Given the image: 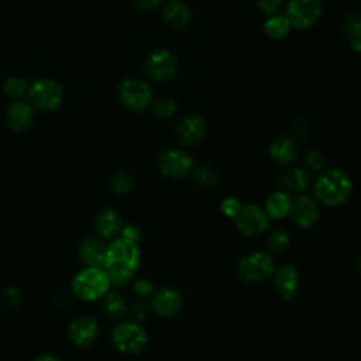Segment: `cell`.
I'll return each mask as SVG.
<instances>
[{"instance_id": "31", "label": "cell", "mask_w": 361, "mask_h": 361, "mask_svg": "<svg viewBox=\"0 0 361 361\" xmlns=\"http://www.w3.org/2000/svg\"><path fill=\"white\" fill-rule=\"evenodd\" d=\"M27 89L25 80H23L18 76H11L4 82V93L10 97H18L21 96Z\"/></svg>"}, {"instance_id": "25", "label": "cell", "mask_w": 361, "mask_h": 361, "mask_svg": "<svg viewBox=\"0 0 361 361\" xmlns=\"http://www.w3.org/2000/svg\"><path fill=\"white\" fill-rule=\"evenodd\" d=\"M192 175H193L195 182L203 189H213L219 183L217 171L206 162H200V164L193 165Z\"/></svg>"}, {"instance_id": "20", "label": "cell", "mask_w": 361, "mask_h": 361, "mask_svg": "<svg viewBox=\"0 0 361 361\" xmlns=\"http://www.w3.org/2000/svg\"><path fill=\"white\" fill-rule=\"evenodd\" d=\"M107 245L97 237H86L79 245V257L86 267H103Z\"/></svg>"}, {"instance_id": "37", "label": "cell", "mask_w": 361, "mask_h": 361, "mask_svg": "<svg viewBox=\"0 0 361 361\" xmlns=\"http://www.w3.org/2000/svg\"><path fill=\"white\" fill-rule=\"evenodd\" d=\"M120 234H121V237L128 238V240L135 241V243H138L140 238H141V230H140L137 226H133V224L124 226Z\"/></svg>"}, {"instance_id": "40", "label": "cell", "mask_w": 361, "mask_h": 361, "mask_svg": "<svg viewBox=\"0 0 361 361\" xmlns=\"http://www.w3.org/2000/svg\"><path fill=\"white\" fill-rule=\"evenodd\" d=\"M131 313L135 316V319L141 320V319L145 317V306H144L141 302L134 303V305L131 306Z\"/></svg>"}, {"instance_id": "8", "label": "cell", "mask_w": 361, "mask_h": 361, "mask_svg": "<svg viewBox=\"0 0 361 361\" xmlns=\"http://www.w3.org/2000/svg\"><path fill=\"white\" fill-rule=\"evenodd\" d=\"M193 165L192 157L179 148H168L158 157V169L169 179H183L192 172Z\"/></svg>"}, {"instance_id": "42", "label": "cell", "mask_w": 361, "mask_h": 361, "mask_svg": "<svg viewBox=\"0 0 361 361\" xmlns=\"http://www.w3.org/2000/svg\"><path fill=\"white\" fill-rule=\"evenodd\" d=\"M358 269H360V272H361V255H360V258H358Z\"/></svg>"}, {"instance_id": "13", "label": "cell", "mask_w": 361, "mask_h": 361, "mask_svg": "<svg viewBox=\"0 0 361 361\" xmlns=\"http://www.w3.org/2000/svg\"><path fill=\"white\" fill-rule=\"evenodd\" d=\"M99 336V323L92 316H80L68 327V338L75 347H89Z\"/></svg>"}, {"instance_id": "10", "label": "cell", "mask_w": 361, "mask_h": 361, "mask_svg": "<svg viewBox=\"0 0 361 361\" xmlns=\"http://www.w3.org/2000/svg\"><path fill=\"white\" fill-rule=\"evenodd\" d=\"M178 69V58L169 49L154 51L144 63V72L154 80L162 82L171 79Z\"/></svg>"}, {"instance_id": "9", "label": "cell", "mask_w": 361, "mask_h": 361, "mask_svg": "<svg viewBox=\"0 0 361 361\" xmlns=\"http://www.w3.org/2000/svg\"><path fill=\"white\" fill-rule=\"evenodd\" d=\"M235 228L247 237H254L262 234L267 227L269 217L265 210L257 204H243L240 212L234 216Z\"/></svg>"}, {"instance_id": "3", "label": "cell", "mask_w": 361, "mask_h": 361, "mask_svg": "<svg viewBox=\"0 0 361 361\" xmlns=\"http://www.w3.org/2000/svg\"><path fill=\"white\" fill-rule=\"evenodd\" d=\"M110 285V279L103 268L86 267L73 276L71 288L76 298L85 302H93L102 299Z\"/></svg>"}, {"instance_id": "11", "label": "cell", "mask_w": 361, "mask_h": 361, "mask_svg": "<svg viewBox=\"0 0 361 361\" xmlns=\"http://www.w3.org/2000/svg\"><path fill=\"white\" fill-rule=\"evenodd\" d=\"M28 99L41 110H54L62 102V89L51 79H39L30 87Z\"/></svg>"}, {"instance_id": "33", "label": "cell", "mask_w": 361, "mask_h": 361, "mask_svg": "<svg viewBox=\"0 0 361 361\" xmlns=\"http://www.w3.org/2000/svg\"><path fill=\"white\" fill-rule=\"evenodd\" d=\"M1 298H3L4 306L8 309H13V307L18 306L21 302V290L17 286H7L3 290Z\"/></svg>"}, {"instance_id": "32", "label": "cell", "mask_w": 361, "mask_h": 361, "mask_svg": "<svg viewBox=\"0 0 361 361\" xmlns=\"http://www.w3.org/2000/svg\"><path fill=\"white\" fill-rule=\"evenodd\" d=\"M305 165L312 171H322L326 166V157L319 149H310L305 157Z\"/></svg>"}, {"instance_id": "35", "label": "cell", "mask_w": 361, "mask_h": 361, "mask_svg": "<svg viewBox=\"0 0 361 361\" xmlns=\"http://www.w3.org/2000/svg\"><path fill=\"white\" fill-rule=\"evenodd\" d=\"M283 1L285 0H257V4H258L261 11H264L265 14L272 16V14H278Z\"/></svg>"}, {"instance_id": "30", "label": "cell", "mask_w": 361, "mask_h": 361, "mask_svg": "<svg viewBox=\"0 0 361 361\" xmlns=\"http://www.w3.org/2000/svg\"><path fill=\"white\" fill-rule=\"evenodd\" d=\"M152 114L159 118H168L176 111V102L171 97H159L152 103Z\"/></svg>"}, {"instance_id": "17", "label": "cell", "mask_w": 361, "mask_h": 361, "mask_svg": "<svg viewBox=\"0 0 361 361\" xmlns=\"http://www.w3.org/2000/svg\"><path fill=\"white\" fill-rule=\"evenodd\" d=\"M299 144L290 135H279L276 137L268 148V155L272 162L285 165L293 162L299 157Z\"/></svg>"}, {"instance_id": "24", "label": "cell", "mask_w": 361, "mask_h": 361, "mask_svg": "<svg viewBox=\"0 0 361 361\" xmlns=\"http://www.w3.org/2000/svg\"><path fill=\"white\" fill-rule=\"evenodd\" d=\"M343 35L355 52H361V11H351L343 21Z\"/></svg>"}, {"instance_id": "27", "label": "cell", "mask_w": 361, "mask_h": 361, "mask_svg": "<svg viewBox=\"0 0 361 361\" xmlns=\"http://www.w3.org/2000/svg\"><path fill=\"white\" fill-rule=\"evenodd\" d=\"M290 23L286 18V16H281V14H272L269 16V18L265 21L264 24V31L265 34L272 38V39H281L283 37H286V34L290 30Z\"/></svg>"}, {"instance_id": "2", "label": "cell", "mask_w": 361, "mask_h": 361, "mask_svg": "<svg viewBox=\"0 0 361 361\" xmlns=\"http://www.w3.org/2000/svg\"><path fill=\"white\" fill-rule=\"evenodd\" d=\"M353 192L350 176L337 168L326 169L317 175L313 183L314 197L324 206L337 207L348 200Z\"/></svg>"}, {"instance_id": "28", "label": "cell", "mask_w": 361, "mask_h": 361, "mask_svg": "<svg viewBox=\"0 0 361 361\" xmlns=\"http://www.w3.org/2000/svg\"><path fill=\"white\" fill-rule=\"evenodd\" d=\"M135 186V178L128 171H118L110 179V189L117 195H127Z\"/></svg>"}, {"instance_id": "6", "label": "cell", "mask_w": 361, "mask_h": 361, "mask_svg": "<svg viewBox=\"0 0 361 361\" xmlns=\"http://www.w3.org/2000/svg\"><path fill=\"white\" fill-rule=\"evenodd\" d=\"M117 96L123 106L131 111L144 110L152 100L151 87L138 78L124 79L117 87Z\"/></svg>"}, {"instance_id": "14", "label": "cell", "mask_w": 361, "mask_h": 361, "mask_svg": "<svg viewBox=\"0 0 361 361\" xmlns=\"http://www.w3.org/2000/svg\"><path fill=\"white\" fill-rule=\"evenodd\" d=\"M274 288L283 300H292L300 290V276L293 265H282L274 271Z\"/></svg>"}, {"instance_id": "4", "label": "cell", "mask_w": 361, "mask_h": 361, "mask_svg": "<svg viewBox=\"0 0 361 361\" xmlns=\"http://www.w3.org/2000/svg\"><path fill=\"white\" fill-rule=\"evenodd\" d=\"M111 343L123 354L134 355L144 350L148 343L145 329L133 320L118 323L111 333Z\"/></svg>"}, {"instance_id": "38", "label": "cell", "mask_w": 361, "mask_h": 361, "mask_svg": "<svg viewBox=\"0 0 361 361\" xmlns=\"http://www.w3.org/2000/svg\"><path fill=\"white\" fill-rule=\"evenodd\" d=\"M135 4L138 10L149 13L158 8V6L161 4V0H135Z\"/></svg>"}, {"instance_id": "21", "label": "cell", "mask_w": 361, "mask_h": 361, "mask_svg": "<svg viewBox=\"0 0 361 361\" xmlns=\"http://www.w3.org/2000/svg\"><path fill=\"white\" fill-rule=\"evenodd\" d=\"M162 16L169 27L182 30L190 21V8L183 0H168L164 4Z\"/></svg>"}, {"instance_id": "34", "label": "cell", "mask_w": 361, "mask_h": 361, "mask_svg": "<svg viewBox=\"0 0 361 361\" xmlns=\"http://www.w3.org/2000/svg\"><path fill=\"white\" fill-rule=\"evenodd\" d=\"M241 206H243V203H241L237 197L228 196V197H226V199L221 200V203H220V210L223 212L224 216L234 219V216L240 212Z\"/></svg>"}, {"instance_id": "12", "label": "cell", "mask_w": 361, "mask_h": 361, "mask_svg": "<svg viewBox=\"0 0 361 361\" xmlns=\"http://www.w3.org/2000/svg\"><path fill=\"white\" fill-rule=\"evenodd\" d=\"M288 216L296 227L310 228L317 223L320 212L314 199L302 195L292 200Z\"/></svg>"}, {"instance_id": "7", "label": "cell", "mask_w": 361, "mask_h": 361, "mask_svg": "<svg viewBox=\"0 0 361 361\" xmlns=\"http://www.w3.org/2000/svg\"><path fill=\"white\" fill-rule=\"evenodd\" d=\"M322 0H289L285 16L298 30L313 27L322 16Z\"/></svg>"}, {"instance_id": "29", "label": "cell", "mask_w": 361, "mask_h": 361, "mask_svg": "<svg viewBox=\"0 0 361 361\" xmlns=\"http://www.w3.org/2000/svg\"><path fill=\"white\" fill-rule=\"evenodd\" d=\"M289 243H290V237L288 234L286 230L283 228H276L274 230L268 238H267V244H268V248L271 252L274 254H282L288 250L289 247Z\"/></svg>"}, {"instance_id": "23", "label": "cell", "mask_w": 361, "mask_h": 361, "mask_svg": "<svg viewBox=\"0 0 361 361\" xmlns=\"http://www.w3.org/2000/svg\"><path fill=\"white\" fill-rule=\"evenodd\" d=\"M290 204H292V199L289 197V193L283 190H276L267 197L264 210L269 219L281 220L289 214Z\"/></svg>"}, {"instance_id": "15", "label": "cell", "mask_w": 361, "mask_h": 361, "mask_svg": "<svg viewBox=\"0 0 361 361\" xmlns=\"http://www.w3.org/2000/svg\"><path fill=\"white\" fill-rule=\"evenodd\" d=\"M152 310L161 317H173L183 307V295L176 288H161L152 296Z\"/></svg>"}, {"instance_id": "39", "label": "cell", "mask_w": 361, "mask_h": 361, "mask_svg": "<svg viewBox=\"0 0 361 361\" xmlns=\"http://www.w3.org/2000/svg\"><path fill=\"white\" fill-rule=\"evenodd\" d=\"M309 130H310V124L307 121H305L303 118H298L296 123L293 124V131L298 135H305Z\"/></svg>"}, {"instance_id": "36", "label": "cell", "mask_w": 361, "mask_h": 361, "mask_svg": "<svg viewBox=\"0 0 361 361\" xmlns=\"http://www.w3.org/2000/svg\"><path fill=\"white\" fill-rule=\"evenodd\" d=\"M134 292L140 296V298H147L154 292V285L151 281L148 279H138L134 285Z\"/></svg>"}, {"instance_id": "18", "label": "cell", "mask_w": 361, "mask_h": 361, "mask_svg": "<svg viewBox=\"0 0 361 361\" xmlns=\"http://www.w3.org/2000/svg\"><path fill=\"white\" fill-rule=\"evenodd\" d=\"M94 228L97 234L103 238L116 237L123 230V217L116 209L104 207L96 214Z\"/></svg>"}, {"instance_id": "19", "label": "cell", "mask_w": 361, "mask_h": 361, "mask_svg": "<svg viewBox=\"0 0 361 361\" xmlns=\"http://www.w3.org/2000/svg\"><path fill=\"white\" fill-rule=\"evenodd\" d=\"M279 188L286 193H300L310 185V175L306 168L292 166L279 176Z\"/></svg>"}, {"instance_id": "26", "label": "cell", "mask_w": 361, "mask_h": 361, "mask_svg": "<svg viewBox=\"0 0 361 361\" xmlns=\"http://www.w3.org/2000/svg\"><path fill=\"white\" fill-rule=\"evenodd\" d=\"M102 309L110 317H120L127 310V303L121 293L107 290L102 298Z\"/></svg>"}, {"instance_id": "41", "label": "cell", "mask_w": 361, "mask_h": 361, "mask_svg": "<svg viewBox=\"0 0 361 361\" xmlns=\"http://www.w3.org/2000/svg\"><path fill=\"white\" fill-rule=\"evenodd\" d=\"M32 361H61V360L52 354H41V355L35 357Z\"/></svg>"}, {"instance_id": "22", "label": "cell", "mask_w": 361, "mask_h": 361, "mask_svg": "<svg viewBox=\"0 0 361 361\" xmlns=\"http://www.w3.org/2000/svg\"><path fill=\"white\" fill-rule=\"evenodd\" d=\"M32 123V109L24 102L13 103L7 110V126L14 131H24Z\"/></svg>"}, {"instance_id": "16", "label": "cell", "mask_w": 361, "mask_h": 361, "mask_svg": "<svg viewBox=\"0 0 361 361\" xmlns=\"http://www.w3.org/2000/svg\"><path fill=\"white\" fill-rule=\"evenodd\" d=\"M206 134V121L199 114H188L176 126V138L185 147L199 144Z\"/></svg>"}, {"instance_id": "5", "label": "cell", "mask_w": 361, "mask_h": 361, "mask_svg": "<svg viewBox=\"0 0 361 361\" xmlns=\"http://www.w3.org/2000/svg\"><path fill=\"white\" fill-rule=\"evenodd\" d=\"M275 271L274 259L264 251H252L237 264V275L247 283H261Z\"/></svg>"}, {"instance_id": "1", "label": "cell", "mask_w": 361, "mask_h": 361, "mask_svg": "<svg viewBox=\"0 0 361 361\" xmlns=\"http://www.w3.org/2000/svg\"><path fill=\"white\" fill-rule=\"evenodd\" d=\"M141 254L138 243L118 237L107 245L102 268L106 271L110 283L123 286L130 282L138 269Z\"/></svg>"}]
</instances>
